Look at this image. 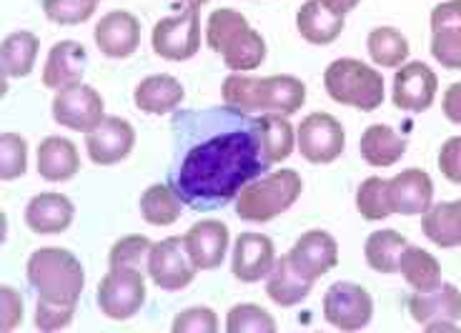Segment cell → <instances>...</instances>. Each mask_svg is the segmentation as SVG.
<instances>
[{
    "mask_svg": "<svg viewBox=\"0 0 461 333\" xmlns=\"http://www.w3.org/2000/svg\"><path fill=\"white\" fill-rule=\"evenodd\" d=\"M258 115L239 108L185 111L173 118L168 184L194 211L236 201L243 185L268 173Z\"/></svg>",
    "mask_w": 461,
    "mask_h": 333,
    "instance_id": "6da1fadb",
    "label": "cell"
},
{
    "mask_svg": "<svg viewBox=\"0 0 461 333\" xmlns=\"http://www.w3.org/2000/svg\"><path fill=\"white\" fill-rule=\"evenodd\" d=\"M223 104L246 113H299L306 104V86L294 76H266L254 78L230 73L221 86Z\"/></svg>",
    "mask_w": 461,
    "mask_h": 333,
    "instance_id": "7a4b0ae2",
    "label": "cell"
},
{
    "mask_svg": "<svg viewBox=\"0 0 461 333\" xmlns=\"http://www.w3.org/2000/svg\"><path fill=\"white\" fill-rule=\"evenodd\" d=\"M25 274L41 299L56 301V303L76 306L86 286L81 261L66 248H53V246L31 253Z\"/></svg>",
    "mask_w": 461,
    "mask_h": 333,
    "instance_id": "3957f363",
    "label": "cell"
},
{
    "mask_svg": "<svg viewBox=\"0 0 461 333\" xmlns=\"http://www.w3.org/2000/svg\"><path fill=\"white\" fill-rule=\"evenodd\" d=\"M303 181L294 168L266 173L236 195V216L249 223H268L299 201Z\"/></svg>",
    "mask_w": 461,
    "mask_h": 333,
    "instance_id": "277c9868",
    "label": "cell"
},
{
    "mask_svg": "<svg viewBox=\"0 0 461 333\" xmlns=\"http://www.w3.org/2000/svg\"><path fill=\"white\" fill-rule=\"evenodd\" d=\"M323 88L339 105H348L364 113L384 104V76L357 58H339L323 73Z\"/></svg>",
    "mask_w": 461,
    "mask_h": 333,
    "instance_id": "5b68a950",
    "label": "cell"
},
{
    "mask_svg": "<svg viewBox=\"0 0 461 333\" xmlns=\"http://www.w3.org/2000/svg\"><path fill=\"white\" fill-rule=\"evenodd\" d=\"M146 303V274L143 268L131 266H111L101 286H98V306L111 321L133 319Z\"/></svg>",
    "mask_w": 461,
    "mask_h": 333,
    "instance_id": "8992f818",
    "label": "cell"
},
{
    "mask_svg": "<svg viewBox=\"0 0 461 333\" xmlns=\"http://www.w3.org/2000/svg\"><path fill=\"white\" fill-rule=\"evenodd\" d=\"M150 46L153 53L173 63L191 60L201 48V18L198 8L188 5L185 11L176 13L171 18H161L153 25L150 33Z\"/></svg>",
    "mask_w": 461,
    "mask_h": 333,
    "instance_id": "52a82bcc",
    "label": "cell"
},
{
    "mask_svg": "<svg viewBox=\"0 0 461 333\" xmlns=\"http://www.w3.org/2000/svg\"><path fill=\"white\" fill-rule=\"evenodd\" d=\"M296 148L313 166H329L346 148L344 126L331 113H309L296 128Z\"/></svg>",
    "mask_w": 461,
    "mask_h": 333,
    "instance_id": "ba28073f",
    "label": "cell"
},
{
    "mask_svg": "<svg viewBox=\"0 0 461 333\" xmlns=\"http://www.w3.org/2000/svg\"><path fill=\"white\" fill-rule=\"evenodd\" d=\"M146 274L163 291H181V288L194 284L198 268L188 258L184 238L168 236L163 241L153 243L149 264H146Z\"/></svg>",
    "mask_w": 461,
    "mask_h": 333,
    "instance_id": "9c48e42d",
    "label": "cell"
},
{
    "mask_svg": "<svg viewBox=\"0 0 461 333\" xmlns=\"http://www.w3.org/2000/svg\"><path fill=\"white\" fill-rule=\"evenodd\" d=\"M374 301L369 291L351 281H339L323 296V319L339 331H358L369 326Z\"/></svg>",
    "mask_w": 461,
    "mask_h": 333,
    "instance_id": "30bf717a",
    "label": "cell"
},
{
    "mask_svg": "<svg viewBox=\"0 0 461 333\" xmlns=\"http://www.w3.org/2000/svg\"><path fill=\"white\" fill-rule=\"evenodd\" d=\"M105 118V104L101 93L93 86L78 83L56 91L53 98V121L58 126L68 128V130H91L95 123H101Z\"/></svg>",
    "mask_w": 461,
    "mask_h": 333,
    "instance_id": "8fae6325",
    "label": "cell"
},
{
    "mask_svg": "<svg viewBox=\"0 0 461 333\" xmlns=\"http://www.w3.org/2000/svg\"><path fill=\"white\" fill-rule=\"evenodd\" d=\"M437 73L421 60H411L396 68L392 101L399 111L424 113L437 101Z\"/></svg>",
    "mask_w": 461,
    "mask_h": 333,
    "instance_id": "7c38bea8",
    "label": "cell"
},
{
    "mask_svg": "<svg viewBox=\"0 0 461 333\" xmlns=\"http://www.w3.org/2000/svg\"><path fill=\"white\" fill-rule=\"evenodd\" d=\"M133 146H136V130L126 118L105 115L101 123L86 130L88 158L95 166H115V163L126 161Z\"/></svg>",
    "mask_w": 461,
    "mask_h": 333,
    "instance_id": "4fadbf2b",
    "label": "cell"
},
{
    "mask_svg": "<svg viewBox=\"0 0 461 333\" xmlns=\"http://www.w3.org/2000/svg\"><path fill=\"white\" fill-rule=\"evenodd\" d=\"M286 256L301 276H306L316 284L319 278L326 276L329 271H334L339 266V243L331 233L313 229L306 230L299 241L291 246Z\"/></svg>",
    "mask_w": 461,
    "mask_h": 333,
    "instance_id": "5bb4252c",
    "label": "cell"
},
{
    "mask_svg": "<svg viewBox=\"0 0 461 333\" xmlns=\"http://www.w3.org/2000/svg\"><path fill=\"white\" fill-rule=\"evenodd\" d=\"M230 233L223 220L203 219L194 223L184 233V246L188 251V258L194 261L198 271H213L223 264L229 253Z\"/></svg>",
    "mask_w": 461,
    "mask_h": 333,
    "instance_id": "9a60e30c",
    "label": "cell"
},
{
    "mask_svg": "<svg viewBox=\"0 0 461 333\" xmlns=\"http://www.w3.org/2000/svg\"><path fill=\"white\" fill-rule=\"evenodd\" d=\"M276 266V248L268 236L264 233H241L233 243V261L230 271L236 281L241 284H256L261 278H268V274Z\"/></svg>",
    "mask_w": 461,
    "mask_h": 333,
    "instance_id": "2e32d148",
    "label": "cell"
},
{
    "mask_svg": "<svg viewBox=\"0 0 461 333\" xmlns=\"http://www.w3.org/2000/svg\"><path fill=\"white\" fill-rule=\"evenodd\" d=\"M93 40L105 58H131L140 46V23L133 13L111 11L93 28Z\"/></svg>",
    "mask_w": 461,
    "mask_h": 333,
    "instance_id": "e0dca14e",
    "label": "cell"
},
{
    "mask_svg": "<svg viewBox=\"0 0 461 333\" xmlns=\"http://www.w3.org/2000/svg\"><path fill=\"white\" fill-rule=\"evenodd\" d=\"M393 213L399 216H424L434 203V184L424 168H406L389 178Z\"/></svg>",
    "mask_w": 461,
    "mask_h": 333,
    "instance_id": "ac0fdd59",
    "label": "cell"
},
{
    "mask_svg": "<svg viewBox=\"0 0 461 333\" xmlns=\"http://www.w3.org/2000/svg\"><path fill=\"white\" fill-rule=\"evenodd\" d=\"M86 63H88V53L78 40H60L48 53L43 66V86L50 91L78 86L83 83Z\"/></svg>",
    "mask_w": 461,
    "mask_h": 333,
    "instance_id": "d6986e66",
    "label": "cell"
},
{
    "mask_svg": "<svg viewBox=\"0 0 461 333\" xmlns=\"http://www.w3.org/2000/svg\"><path fill=\"white\" fill-rule=\"evenodd\" d=\"M73 216L76 208L63 194H38L25 206V226L38 236L63 233L73 223Z\"/></svg>",
    "mask_w": 461,
    "mask_h": 333,
    "instance_id": "ffe728a7",
    "label": "cell"
},
{
    "mask_svg": "<svg viewBox=\"0 0 461 333\" xmlns=\"http://www.w3.org/2000/svg\"><path fill=\"white\" fill-rule=\"evenodd\" d=\"M409 313L416 323L461 321V291L454 284H438L431 291H416L409 299Z\"/></svg>",
    "mask_w": 461,
    "mask_h": 333,
    "instance_id": "44dd1931",
    "label": "cell"
},
{
    "mask_svg": "<svg viewBox=\"0 0 461 333\" xmlns=\"http://www.w3.org/2000/svg\"><path fill=\"white\" fill-rule=\"evenodd\" d=\"M344 15L326 8L321 0H306L296 13V31L312 46H331L344 33Z\"/></svg>",
    "mask_w": 461,
    "mask_h": 333,
    "instance_id": "7402d4cb",
    "label": "cell"
},
{
    "mask_svg": "<svg viewBox=\"0 0 461 333\" xmlns=\"http://www.w3.org/2000/svg\"><path fill=\"white\" fill-rule=\"evenodd\" d=\"M81 171L76 143L63 136H48L38 146V173L50 184H66Z\"/></svg>",
    "mask_w": 461,
    "mask_h": 333,
    "instance_id": "603a6c76",
    "label": "cell"
},
{
    "mask_svg": "<svg viewBox=\"0 0 461 333\" xmlns=\"http://www.w3.org/2000/svg\"><path fill=\"white\" fill-rule=\"evenodd\" d=\"M184 86L173 76H149L136 86L133 91V104L149 115H163L176 111L184 101Z\"/></svg>",
    "mask_w": 461,
    "mask_h": 333,
    "instance_id": "cb8c5ba5",
    "label": "cell"
},
{
    "mask_svg": "<svg viewBox=\"0 0 461 333\" xmlns=\"http://www.w3.org/2000/svg\"><path fill=\"white\" fill-rule=\"evenodd\" d=\"M313 281L306 276H301L299 271L294 268V264L288 261V256L276 258L274 271L266 278V296L274 301L281 309H291L299 306L301 301L309 299L312 293Z\"/></svg>",
    "mask_w": 461,
    "mask_h": 333,
    "instance_id": "d4e9b609",
    "label": "cell"
},
{
    "mask_svg": "<svg viewBox=\"0 0 461 333\" xmlns=\"http://www.w3.org/2000/svg\"><path fill=\"white\" fill-rule=\"evenodd\" d=\"M358 150H361V158L374 168H392L406 153V139H402L392 126L374 123L364 130Z\"/></svg>",
    "mask_w": 461,
    "mask_h": 333,
    "instance_id": "484cf974",
    "label": "cell"
},
{
    "mask_svg": "<svg viewBox=\"0 0 461 333\" xmlns=\"http://www.w3.org/2000/svg\"><path fill=\"white\" fill-rule=\"evenodd\" d=\"M421 230L429 241L438 248H459L461 246V201L431 203L421 216Z\"/></svg>",
    "mask_w": 461,
    "mask_h": 333,
    "instance_id": "4316f807",
    "label": "cell"
},
{
    "mask_svg": "<svg viewBox=\"0 0 461 333\" xmlns=\"http://www.w3.org/2000/svg\"><path fill=\"white\" fill-rule=\"evenodd\" d=\"M38 50H41V40H38L35 33H31V31H15V33H11L0 43L3 73L8 78H25V76H31Z\"/></svg>",
    "mask_w": 461,
    "mask_h": 333,
    "instance_id": "83f0119b",
    "label": "cell"
},
{
    "mask_svg": "<svg viewBox=\"0 0 461 333\" xmlns=\"http://www.w3.org/2000/svg\"><path fill=\"white\" fill-rule=\"evenodd\" d=\"M221 58H223L226 68L233 73H251V70L261 68V63L266 60V40L258 31L249 25L241 33L230 38L226 48L221 50Z\"/></svg>",
    "mask_w": 461,
    "mask_h": 333,
    "instance_id": "f1b7e54d",
    "label": "cell"
},
{
    "mask_svg": "<svg viewBox=\"0 0 461 333\" xmlns=\"http://www.w3.org/2000/svg\"><path fill=\"white\" fill-rule=\"evenodd\" d=\"M184 206L181 195L173 191L171 184H153L140 195V216L146 219V223L158 226V229L173 226L181 219Z\"/></svg>",
    "mask_w": 461,
    "mask_h": 333,
    "instance_id": "f546056e",
    "label": "cell"
},
{
    "mask_svg": "<svg viewBox=\"0 0 461 333\" xmlns=\"http://www.w3.org/2000/svg\"><path fill=\"white\" fill-rule=\"evenodd\" d=\"M409 241L403 238L399 230L384 229L374 230L366 243H364V256L366 264L379 271V274H396L399 271V261H402L403 251H406Z\"/></svg>",
    "mask_w": 461,
    "mask_h": 333,
    "instance_id": "4dcf8cb0",
    "label": "cell"
},
{
    "mask_svg": "<svg viewBox=\"0 0 461 333\" xmlns=\"http://www.w3.org/2000/svg\"><path fill=\"white\" fill-rule=\"evenodd\" d=\"M399 271L414 291H431L441 284V264L437 261V256L419 246H406L399 261Z\"/></svg>",
    "mask_w": 461,
    "mask_h": 333,
    "instance_id": "1f68e13d",
    "label": "cell"
},
{
    "mask_svg": "<svg viewBox=\"0 0 461 333\" xmlns=\"http://www.w3.org/2000/svg\"><path fill=\"white\" fill-rule=\"evenodd\" d=\"M366 50H369L371 60L379 68H399L409 58V40H406V35L399 28L379 25V28H374L369 33Z\"/></svg>",
    "mask_w": 461,
    "mask_h": 333,
    "instance_id": "d6a6232c",
    "label": "cell"
},
{
    "mask_svg": "<svg viewBox=\"0 0 461 333\" xmlns=\"http://www.w3.org/2000/svg\"><path fill=\"white\" fill-rule=\"evenodd\" d=\"M258 123H261L264 148L271 166L286 161L288 156L294 153V146H296V128L291 126L288 115L261 113Z\"/></svg>",
    "mask_w": 461,
    "mask_h": 333,
    "instance_id": "836d02e7",
    "label": "cell"
},
{
    "mask_svg": "<svg viewBox=\"0 0 461 333\" xmlns=\"http://www.w3.org/2000/svg\"><path fill=\"white\" fill-rule=\"evenodd\" d=\"M358 213L366 220H384L393 213L392 195H389V181L371 176L357 191Z\"/></svg>",
    "mask_w": 461,
    "mask_h": 333,
    "instance_id": "e575fe53",
    "label": "cell"
},
{
    "mask_svg": "<svg viewBox=\"0 0 461 333\" xmlns=\"http://www.w3.org/2000/svg\"><path fill=\"white\" fill-rule=\"evenodd\" d=\"M243 28H249V21H246L243 13L233 11V8H219V11H213L208 15L206 23L208 48L221 56V50L226 48V43L236 33H241Z\"/></svg>",
    "mask_w": 461,
    "mask_h": 333,
    "instance_id": "d590c367",
    "label": "cell"
},
{
    "mask_svg": "<svg viewBox=\"0 0 461 333\" xmlns=\"http://www.w3.org/2000/svg\"><path fill=\"white\" fill-rule=\"evenodd\" d=\"M226 331L229 333H274L276 321L274 316L256 303H239L229 310L226 319Z\"/></svg>",
    "mask_w": 461,
    "mask_h": 333,
    "instance_id": "8d00e7d4",
    "label": "cell"
},
{
    "mask_svg": "<svg viewBox=\"0 0 461 333\" xmlns=\"http://www.w3.org/2000/svg\"><path fill=\"white\" fill-rule=\"evenodd\" d=\"M28 171V143L18 133L0 136V178L15 181Z\"/></svg>",
    "mask_w": 461,
    "mask_h": 333,
    "instance_id": "74e56055",
    "label": "cell"
},
{
    "mask_svg": "<svg viewBox=\"0 0 461 333\" xmlns=\"http://www.w3.org/2000/svg\"><path fill=\"white\" fill-rule=\"evenodd\" d=\"M41 3L48 21L58 25L86 23L98 8V0H41Z\"/></svg>",
    "mask_w": 461,
    "mask_h": 333,
    "instance_id": "f35d334b",
    "label": "cell"
},
{
    "mask_svg": "<svg viewBox=\"0 0 461 333\" xmlns=\"http://www.w3.org/2000/svg\"><path fill=\"white\" fill-rule=\"evenodd\" d=\"M150 248H153V243L146 236H126V238L113 243L111 256H108V264L143 268V264H149Z\"/></svg>",
    "mask_w": 461,
    "mask_h": 333,
    "instance_id": "ab89813d",
    "label": "cell"
},
{
    "mask_svg": "<svg viewBox=\"0 0 461 333\" xmlns=\"http://www.w3.org/2000/svg\"><path fill=\"white\" fill-rule=\"evenodd\" d=\"M431 56L444 68L461 70V28L431 31Z\"/></svg>",
    "mask_w": 461,
    "mask_h": 333,
    "instance_id": "60d3db41",
    "label": "cell"
},
{
    "mask_svg": "<svg viewBox=\"0 0 461 333\" xmlns=\"http://www.w3.org/2000/svg\"><path fill=\"white\" fill-rule=\"evenodd\" d=\"M173 333H216L219 331V319L208 306H194V309L181 310L173 319Z\"/></svg>",
    "mask_w": 461,
    "mask_h": 333,
    "instance_id": "b9f144b4",
    "label": "cell"
},
{
    "mask_svg": "<svg viewBox=\"0 0 461 333\" xmlns=\"http://www.w3.org/2000/svg\"><path fill=\"white\" fill-rule=\"evenodd\" d=\"M73 313H76V306H70V303H56V301L38 299V306H35V326L41 331H58V328L70 326Z\"/></svg>",
    "mask_w": 461,
    "mask_h": 333,
    "instance_id": "7bdbcfd3",
    "label": "cell"
},
{
    "mask_svg": "<svg viewBox=\"0 0 461 333\" xmlns=\"http://www.w3.org/2000/svg\"><path fill=\"white\" fill-rule=\"evenodd\" d=\"M23 323V299L13 286H0V331L11 333Z\"/></svg>",
    "mask_w": 461,
    "mask_h": 333,
    "instance_id": "ee69618b",
    "label": "cell"
},
{
    "mask_svg": "<svg viewBox=\"0 0 461 333\" xmlns=\"http://www.w3.org/2000/svg\"><path fill=\"white\" fill-rule=\"evenodd\" d=\"M438 171L451 184L461 185V136L449 139L438 150Z\"/></svg>",
    "mask_w": 461,
    "mask_h": 333,
    "instance_id": "f6af8a7d",
    "label": "cell"
},
{
    "mask_svg": "<svg viewBox=\"0 0 461 333\" xmlns=\"http://www.w3.org/2000/svg\"><path fill=\"white\" fill-rule=\"evenodd\" d=\"M441 28H461V0L438 3L431 11V31H441Z\"/></svg>",
    "mask_w": 461,
    "mask_h": 333,
    "instance_id": "bcb514c9",
    "label": "cell"
},
{
    "mask_svg": "<svg viewBox=\"0 0 461 333\" xmlns=\"http://www.w3.org/2000/svg\"><path fill=\"white\" fill-rule=\"evenodd\" d=\"M441 111H444V115L449 118L451 123L461 126V81L451 83L449 88H447L444 98H441Z\"/></svg>",
    "mask_w": 461,
    "mask_h": 333,
    "instance_id": "7dc6e473",
    "label": "cell"
},
{
    "mask_svg": "<svg viewBox=\"0 0 461 333\" xmlns=\"http://www.w3.org/2000/svg\"><path fill=\"white\" fill-rule=\"evenodd\" d=\"M321 3L326 5V8H331V11L339 13V15H344L346 18V13L354 11L361 0H321Z\"/></svg>",
    "mask_w": 461,
    "mask_h": 333,
    "instance_id": "c3c4849f",
    "label": "cell"
},
{
    "mask_svg": "<svg viewBox=\"0 0 461 333\" xmlns=\"http://www.w3.org/2000/svg\"><path fill=\"white\" fill-rule=\"evenodd\" d=\"M424 328L431 333L434 331H456V328H459V323L456 321H434V323H427Z\"/></svg>",
    "mask_w": 461,
    "mask_h": 333,
    "instance_id": "681fc988",
    "label": "cell"
},
{
    "mask_svg": "<svg viewBox=\"0 0 461 333\" xmlns=\"http://www.w3.org/2000/svg\"><path fill=\"white\" fill-rule=\"evenodd\" d=\"M188 5H194V8H201V5H206L208 0H185Z\"/></svg>",
    "mask_w": 461,
    "mask_h": 333,
    "instance_id": "f907efd6",
    "label": "cell"
},
{
    "mask_svg": "<svg viewBox=\"0 0 461 333\" xmlns=\"http://www.w3.org/2000/svg\"><path fill=\"white\" fill-rule=\"evenodd\" d=\"M98 3H101V0H98Z\"/></svg>",
    "mask_w": 461,
    "mask_h": 333,
    "instance_id": "816d5d0a",
    "label": "cell"
}]
</instances>
